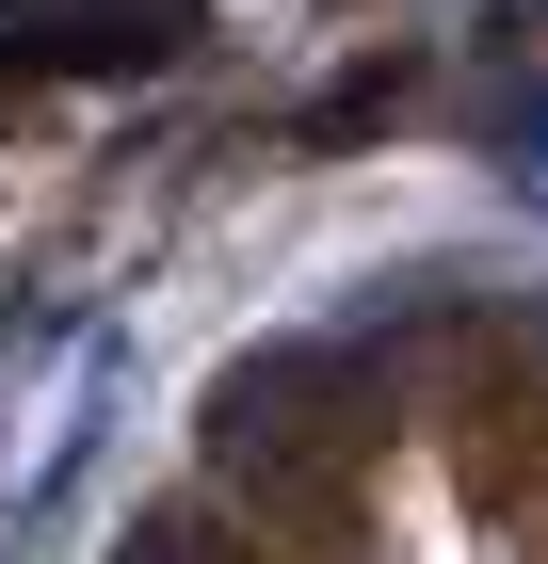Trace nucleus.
I'll use <instances>...</instances> for the list:
<instances>
[{
	"mask_svg": "<svg viewBox=\"0 0 548 564\" xmlns=\"http://www.w3.org/2000/svg\"><path fill=\"white\" fill-rule=\"evenodd\" d=\"M178 48H194V0H0V65L114 82V65H178Z\"/></svg>",
	"mask_w": 548,
	"mask_h": 564,
	"instance_id": "obj_1",
	"label": "nucleus"
}]
</instances>
